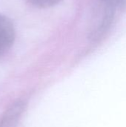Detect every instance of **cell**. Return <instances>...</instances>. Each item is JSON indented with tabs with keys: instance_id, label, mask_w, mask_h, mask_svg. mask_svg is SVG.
I'll return each instance as SVG.
<instances>
[{
	"instance_id": "1",
	"label": "cell",
	"mask_w": 126,
	"mask_h": 127,
	"mask_svg": "<svg viewBox=\"0 0 126 127\" xmlns=\"http://www.w3.org/2000/svg\"><path fill=\"white\" fill-rule=\"evenodd\" d=\"M15 36V28L11 20L0 14V57L11 48Z\"/></svg>"
},
{
	"instance_id": "2",
	"label": "cell",
	"mask_w": 126,
	"mask_h": 127,
	"mask_svg": "<svg viewBox=\"0 0 126 127\" xmlns=\"http://www.w3.org/2000/svg\"><path fill=\"white\" fill-rule=\"evenodd\" d=\"M26 105V102L22 100L13 103L0 118V127H17Z\"/></svg>"
},
{
	"instance_id": "3",
	"label": "cell",
	"mask_w": 126,
	"mask_h": 127,
	"mask_svg": "<svg viewBox=\"0 0 126 127\" xmlns=\"http://www.w3.org/2000/svg\"><path fill=\"white\" fill-rule=\"evenodd\" d=\"M31 4L39 8H47L57 4L62 0H27Z\"/></svg>"
},
{
	"instance_id": "4",
	"label": "cell",
	"mask_w": 126,
	"mask_h": 127,
	"mask_svg": "<svg viewBox=\"0 0 126 127\" xmlns=\"http://www.w3.org/2000/svg\"><path fill=\"white\" fill-rule=\"evenodd\" d=\"M117 5H119L120 7H126V0H116Z\"/></svg>"
},
{
	"instance_id": "5",
	"label": "cell",
	"mask_w": 126,
	"mask_h": 127,
	"mask_svg": "<svg viewBox=\"0 0 126 127\" xmlns=\"http://www.w3.org/2000/svg\"><path fill=\"white\" fill-rule=\"evenodd\" d=\"M105 3H114L116 5H117V2H116V0H101Z\"/></svg>"
}]
</instances>
